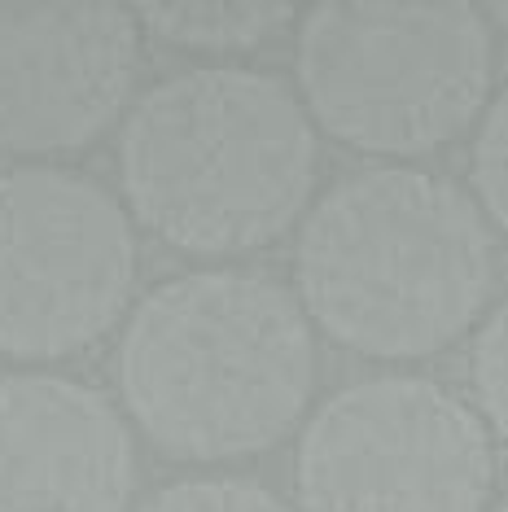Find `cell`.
I'll return each instance as SVG.
<instances>
[{
    "label": "cell",
    "instance_id": "cell-1",
    "mask_svg": "<svg viewBox=\"0 0 508 512\" xmlns=\"http://www.w3.org/2000/svg\"><path fill=\"white\" fill-rule=\"evenodd\" d=\"M307 320L368 359H425L482 316L495 241L460 184L417 167L338 180L298 228Z\"/></svg>",
    "mask_w": 508,
    "mask_h": 512
},
{
    "label": "cell",
    "instance_id": "cell-2",
    "mask_svg": "<svg viewBox=\"0 0 508 512\" xmlns=\"http://www.w3.org/2000/svg\"><path fill=\"white\" fill-rule=\"evenodd\" d=\"M316 381L307 311L281 281L202 267L158 285L119 342V394L158 451L233 460L268 451Z\"/></svg>",
    "mask_w": 508,
    "mask_h": 512
},
{
    "label": "cell",
    "instance_id": "cell-3",
    "mask_svg": "<svg viewBox=\"0 0 508 512\" xmlns=\"http://www.w3.org/2000/svg\"><path fill=\"white\" fill-rule=\"evenodd\" d=\"M136 219L184 254L272 246L316 189V123L281 75L193 66L154 84L119 127Z\"/></svg>",
    "mask_w": 508,
    "mask_h": 512
},
{
    "label": "cell",
    "instance_id": "cell-4",
    "mask_svg": "<svg viewBox=\"0 0 508 512\" xmlns=\"http://www.w3.org/2000/svg\"><path fill=\"white\" fill-rule=\"evenodd\" d=\"M491 22L478 5L329 0L298 22L294 75L311 123L386 158L447 145L491 97Z\"/></svg>",
    "mask_w": 508,
    "mask_h": 512
},
{
    "label": "cell",
    "instance_id": "cell-5",
    "mask_svg": "<svg viewBox=\"0 0 508 512\" xmlns=\"http://www.w3.org/2000/svg\"><path fill=\"white\" fill-rule=\"evenodd\" d=\"M303 512H487L495 442L425 377H373L325 399L298 438Z\"/></svg>",
    "mask_w": 508,
    "mask_h": 512
},
{
    "label": "cell",
    "instance_id": "cell-6",
    "mask_svg": "<svg viewBox=\"0 0 508 512\" xmlns=\"http://www.w3.org/2000/svg\"><path fill=\"white\" fill-rule=\"evenodd\" d=\"M132 281L136 232L114 193L66 167L0 176V355L84 351L123 316Z\"/></svg>",
    "mask_w": 508,
    "mask_h": 512
},
{
    "label": "cell",
    "instance_id": "cell-7",
    "mask_svg": "<svg viewBox=\"0 0 508 512\" xmlns=\"http://www.w3.org/2000/svg\"><path fill=\"white\" fill-rule=\"evenodd\" d=\"M141 57L127 5H0V149L71 154L119 119Z\"/></svg>",
    "mask_w": 508,
    "mask_h": 512
},
{
    "label": "cell",
    "instance_id": "cell-8",
    "mask_svg": "<svg viewBox=\"0 0 508 512\" xmlns=\"http://www.w3.org/2000/svg\"><path fill=\"white\" fill-rule=\"evenodd\" d=\"M132 486L136 447L106 394L49 372L0 377V512H123Z\"/></svg>",
    "mask_w": 508,
    "mask_h": 512
},
{
    "label": "cell",
    "instance_id": "cell-9",
    "mask_svg": "<svg viewBox=\"0 0 508 512\" xmlns=\"http://www.w3.org/2000/svg\"><path fill=\"white\" fill-rule=\"evenodd\" d=\"M141 31L198 53H246L294 22V5L268 0H176V5H136Z\"/></svg>",
    "mask_w": 508,
    "mask_h": 512
},
{
    "label": "cell",
    "instance_id": "cell-10",
    "mask_svg": "<svg viewBox=\"0 0 508 512\" xmlns=\"http://www.w3.org/2000/svg\"><path fill=\"white\" fill-rule=\"evenodd\" d=\"M141 512H294L250 477H193L158 491Z\"/></svg>",
    "mask_w": 508,
    "mask_h": 512
},
{
    "label": "cell",
    "instance_id": "cell-11",
    "mask_svg": "<svg viewBox=\"0 0 508 512\" xmlns=\"http://www.w3.org/2000/svg\"><path fill=\"white\" fill-rule=\"evenodd\" d=\"M473 193L478 206L495 219V228L508 237V88L487 101V114L473 136Z\"/></svg>",
    "mask_w": 508,
    "mask_h": 512
},
{
    "label": "cell",
    "instance_id": "cell-12",
    "mask_svg": "<svg viewBox=\"0 0 508 512\" xmlns=\"http://www.w3.org/2000/svg\"><path fill=\"white\" fill-rule=\"evenodd\" d=\"M473 390L487 412V421L508 438V298L487 316L473 337Z\"/></svg>",
    "mask_w": 508,
    "mask_h": 512
},
{
    "label": "cell",
    "instance_id": "cell-13",
    "mask_svg": "<svg viewBox=\"0 0 508 512\" xmlns=\"http://www.w3.org/2000/svg\"><path fill=\"white\" fill-rule=\"evenodd\" d=\"M482 14H487V22H491V27L508 31V5H491V9H482Z\"/></svg>",
    "mask_w": 508,
    "mask_h": 512
},
{
    "label": "cell",
    "instance_id": "cell-14",
    "mask_svg": "<svg viewBox=\"0 0 508 512\" xmlns=\"http://www.w3.org/2000/svg\"><path fill=\"white\" fill-rule=\"evenodd\" d=\"M495 512H508V499H504V504H500V508H495Z\"/></svg>",
    "mask_w": 508,
    "mask_h": 512
}]
</instances>
